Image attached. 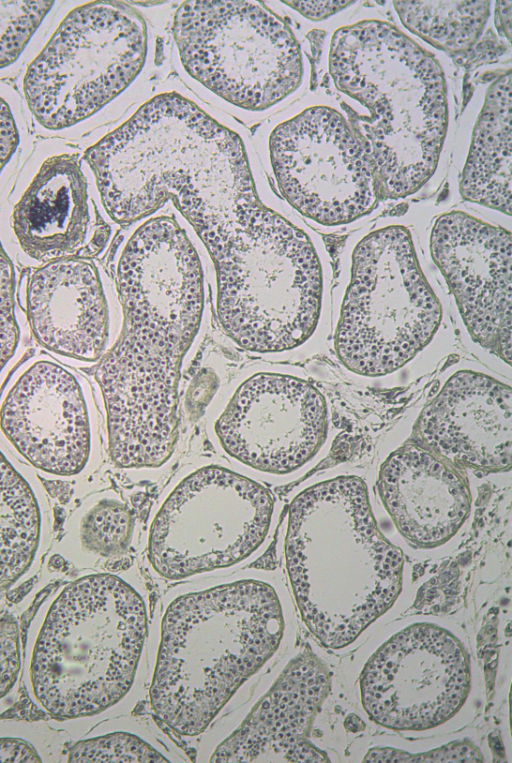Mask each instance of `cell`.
<instances>
[{
  "label": "cell",
  "mask_w": 512,
  "mask_h": 763,
  "mask_svg": "<svg viewBox=\"0 0 512 763\" xmlns=\"http://www.w3.org/2000/svg\"><path fill=\"white\" fill-rule=\"evenodd\" d=\"M365 762H480V750L468 742H456L424 753L411 754L393 748H374L364 757Z\"/></svg>",
  "instance_id": "4316f807"
},
{
  "label": "cell",
  "mask_w": 512,
  "mask_h": 763,
  "mask_svg": "<svg viewBox=\"0 0 512 763\" xmlns=\"http://www.w3.org/2000/svg\"><path fill=\"white\" fill-rule=\"evenodd\" d=\"M328 407L308 381L260 372L235 391L215 423L225 452L240 463L269 474L291 473L323 446Z\"/></svg>",
  "instance_id": "4fadbf2b"
},
{
  "label": "cell",
  "mask_w": 512,
  "mask_h": 763,
  "mask_svg": "<svg viewBox=\"0 0 512 763\" xmlns=\"http://www.w3.org/2000/svg\"><path fill=\"white\" fill-rule=\"evenodd\" d=\"M143 220L116 266L122 329L94 375L113 418L152 430L178 418L181 366L201 326L205 292L200 256L182 225L170 215Z\"/></svg>",
  "instance_id": "6da1fadb"
},
{
  "label": "cell",
  "mask_w": 512,
  "mask_h": 763,
  "mask_svg": "<svg viewBox=\"0 0 512 763\" xmlns=\"http://www.w3.org/2000/svg\"><path fill=\"white\" fill-rule=\"evenodd\" d=\"M24 306L35 340L55 356L90 363L108 350V298L89 258L39 265L27 280Z\"/></svg>",
  "instance_id": "e0dca14e"
},
{
  "label": "cell",
  "mask_w": 512,
  "mask_h": 763,
  "mask_svg": "<svg viewBox=\"0 0 512 763\" xmlns=\"http://www.w3.org/2000/svg\"><path fill=\"white\" fill-rule=\"evenodd\" d=\"M495 24L498 31L501 32L509 41L511 38V1H499L496 3Z\"/></svg>",
  "instance_id": "f546056e"
},
{
  "label": "cell",
  "mask_w": 512,
  "mask_h": 763,
  "mask_svg": "<svg viewBox=\"0 0 512 763\" xmlns=\"http://www.w3.org/2000/svg\"><path fill=\"white\" fill-rule=\"evenodd\" d=\"M80 526L83 544L94 553L111 557L121 555L128 549L134 519L125 503L103 499L86 512Z\"/></svg>",
  "instance_id": "603a6c76"
},
{
  "label": "cell",
  "mask_w": 512,
  "mask_h": 763,
  "mask_svg": "<svg viewBox=\"0 0 512 763\" xmlns=\"http://www.w3.org/2000/svg\"><path fill=\"white\" fill-rule=\"evenodd\" d=\"M11 230L20 252L39 265L102 251L109 229L94 217L76 155H54L41 164L13 206Z\"/></svg>",
  "instance_id": "2e32d148"
},
{
  "label": "cell",
  "mask_w": 512,
  "mask_h": 763,
  "mask_svg": "<svg viewBox=\"0 0 512 763\" xmlns=\"http://www.w3.org/2000/svg\"><path fill=\"white\" fill-rule=\"evenodd\" d=\"M2 441L31 469L72 479L89 465L93 422L79 375L52 359L23 365L0 400Z\"/></svg>",
  "instance_id": "7c38bea8"
},
{
  "label": "cell",
  "mask_w": 512,
  "mask_h": 763,
  "mask_svg": "<svg viewBox=\"0 0 512 763\" xmlns=\"http://www.w3.org/2000/svg\"><path fill=\"white\" fill-rule=\"evenodd\" d=\"M329 689L324 664L300 654L239 727L214 751V763L326 762L307 739L313 718Z\"/></svg>",
  "instance_id": "ac0fdd59"
},
{
  "label": "cell",
  "mask_w": 512,
  "mask_h": 763,
  "mask_svg": "<svg viewBox=\"0 0 512 763\" xmlns=\"http://www.w3.org/2000/svg\"><path fill=\"white\" fill-rule=\"evenodd\" d=\"M71 762H168L150 744L129 733H112L77 743Z\"/></svg>",
  "instance_id": "d4e9b609"
},
{
  "label": "cell",
  "mask_w": 512,
  "mask_h": 763,
  "mask_svg": "<svg viewBox=\"0 0 512 763\" xmlns=\"http://www.w3.org/2000/svg\"><path fill=\"white\" fill-rule=\"evenodd\" d=\"M329 73L340 92L368 111L344 107L381 198H405L421 189L437 168L448 128L438 60L396 26L366 19L334 32Z\"/></svg>",
  "instance_id": "7a4b0ae2"
},
{
  "label": "cell",
  "mask_w": 512,
  "mask_h": 763,
  "mask_svg": "<svg viewBox=\"0 0 512 763\" xmlns=\"http://www.w3.org/2000/svg\"><path fill=\"white\" fill-rule=\"evenodd\" d=\"M146 633L145 603L123 579L95 574L71 583L52 605L35 645L36 698L60 717L107 709L131 688Z\"/></svg>",
  "instance_id": "5b68a950"
},
{
  "label": "cell",
  "mask_w": 512,
  "mask_h": 763,
  "mask_svg": "<svg viewBox=\"0 0 512 763\" xmlns=\"http://www.w3.org/2000/svg\"><path fill=\"white\" fill-rule=\"evenodd\" d=\"M416 442L460 468L508 470L512 456V389L486 374H453L417 419Z\"/></svg>",
  "instance_id": "9a60e30c"
},
{
  "label": "cell",
  "mask_w": 512,
  "mask_h": 763,
  "mask_svg": "<svg viewBox=\"0 0 512 763\" xmlns=\"http://www.w3.org/2000/svg\"><path fill=\"white\" fill-rule=\"evenodd\" d=\"M49 518L35 472L0 440V583L13 582L29 569Z\"/></svg>",
  "instance_id": "44dd1931"
},
{
  "label": "cell",
  "mask_w": 512,
  "mask_h": 763,
  "mask_svg": "<svg viewBox=\"0 0 512 763\" xmlns=\"http://www.w3.org/2000/svg\"><path fill=\"white\" fill-rule=\"evenodd\" d=\"M405 28L433 47L459 53L480 38L489 16V1H394Z\"/></svg>",
  "instance_id": "7402d4cb"
},
{
  "label": "cell",
  "mask_w": 512,
  "mask_h": 763,
  "mask_svg": "<svg viewBox=\"0 0 512 763\" xmlns=\"http://www.w3.org/2000/svg\"><path fill=\"white\" fill-rule=\"evenodd\" d=\"M258 155L285 201L323 226L353 222L381 198L373 165L347 119L315 105L263 123Z\"/></svg>",
  "instance_id": "30bf717a"
},
{
  "label": "cell",
  "mask_w": 512,
  "mask_h": 763,
  "mask_svg": "<svg viewBox=\"0 0 512 763\" xmlns=\"http://www.w3.org/2000/svg\"><path fill=\"white\" fill-rule=\"evenodd\" d=\"M512 76L500 75L487 89L476 121L459 191L471 202L511 215Z\"/></svg>",
  "instance_id": "ffe728a7"
},
{
  "label": "cell",
  "mask_w": 512,
  "mask_h": 763,
  "mask_svg": "<svg viewBox=\"0 0 512 763\" xmlns=\"http://www.w3.org/2000/svg\"><path fill=\"white\" fill-rule=\"evenodd\" d=\"M430 252L472 339L510 365L511 232L463 211H450L433 224Z\"/></svg>",
  "instance_id": "5bb4252c"
},
{
  "label": "cell",
  "mask_w": 512,
  "mask_h": 763,
  "mask_svg": "<svg viewBox=\"0 0 512 763\" xmlns=\"http://www.w3.org/2000/svg\"><path fill=\"white\" fill-rule=\"evenodd\" d=\"M19 341L15 270L0 240V376L13 359Z\"/></svg>",
  "instance_id": "484cf974"
},
{
  "label": "cell",
  "mask_w": 512,
  "mask_h": 763,
  "mask_svg": "<svg viewBox=\"0 0 512 763\" xmlns=\"http://www.w3.org/2000/svg\"><path fill=\"white\" fill-rule=\"evenodd\" d=\"M153 47L146 18L127 2L77 6L27 68L23 91L30 112L52 131L91 118L139 84Z\"/></svg>",
  "instance_id": "ba28073f"
},
{
  "label": "cell",
  "mask_w": 512,
  "mask_h": 763,
  "mask_svg": "<svg viewBox=\"0 0 512 763\" xmlns=\"http://www.w3.org/2000/svg\"><path fill=\"white\" fill-rule=\"evenodd\" d=\"M53 1H0V69L15 62Z\"/></svg>",
  "instance_id": "cb8c5ba5"
},
{
  "label": "cell",
  "mask_w": 512,
  "mask_h": 763,
  "mask_svg": "<svg viewBox=\"0 0 512 763\" xmlns=\"http://www.w3.org/2000/svg\"><path fill=\"white\" fill-rule=\"evenodd\" d=\"M285 562L302 619L324 646L350 644L401 591V550L379 530L365 482L340 476L292 501Z\"/></svg>",
  "instance_id": "3957f363"
},
{
  "label": "cell",
  "mask_w": 512,
  "mask_h": 763,
  "mask_svg": "<svg viewBox=\"0 0 512 763\" xmlns=\"http://www.w3.org/2000/svg\"><path fill=\"white\" fill-rule=\"evenodd\" d=\"M283 633L279 597L263 581L239 580L177 597L161 622L153 712L175 733L199 735L274 655Z\"/></svg>",
  "instance_id": "277c9868"
},
{
  "label": "cell",
  "mask_w": 512,
  "mask_h": 763,
  "mask_svg": "<svg viewBox=\"0 0 512 763\" xmlns=\"http://www.w3.org/2000/svg\"><path fill=\"white\" fill-rule=\"evenodd\" d=\"M461 470L416 441L395 450L382 464L381 501L414 547L431 549L446 543L467 520L472 496Z\"/></svg>",
  "instance_id": "d6986e66"
},
{
  "label": "cell",
  "mask_w": 512,
  "mask_h": 763,
  "mask_svg": "<svg viewBox=\"0 0 512 763\" xmlns=\"http://www.w3.org/2000/svg\"><path fill=\"white\" fill-rule=\"evenodd\" d=\"M273 509L262 484L216 465L198 469L157 512L148 538L150 564L170 580L238 564L266 539Z\"/></svg>",
  "instance_id": "9c48e42d"
},
{
  "label": "cell",
  "mask_w": 512,
  "mask_h": 763,
  "mask_svg": "<svg viewBox=\"0 0 512 763\" xmlns=\"http://www.w3.org/2000/svg\"><path fill=\"white\" fill-rule=\"evenodd\" d=\"M463 644L430 623L406 627L370 658L360 678L363 707L377 724L420 731L450 719L470 689Z\"/></svg>",
  "instance_id": "8fae6325"
},
{
  "label": "cell",
  "mask_w": 512,
  "mask_h": 763,
  "mask_svg": "<svg viewBox=\"0 0 512 763\" xmlns=\"http://www.w3.org/2000/svg\"><path fill=\"white\" fill-rule=\"evenodd\" d=\"M442 305L420 266L405 226L366 234L351 255L350 279L334 335L338 359L351 372L380 377L397 371L432 340Z\"/></svg>",
  "instance_id": "52a82bcc"
},
{
  "label": "cell",
  "mask_w": 512,
  "mask_h": 763,
  "mask_svg": "<svg viewBox=\"0 0 512 763\" xmlns=\"http://www.w3.org/2000/svg\"><path fill=\"white\" fill-rule=\"evenodd\" d=\"M354 3L355 1H283V4L312 21L324 20Z\"/></svg>",
  "instance_id": "83f0119b"
},
{
  "label": "cell",
  "mask_w": 512,
  "mask_h": 763,
  "mask_svg": "<svg viewBox=\"0 0 512 763\" xmlns=\"http://www.w3.org/2000/svg\"><path fill=\"white\" fill-rule=\"evenodd\" d=\"M0 762H39V758L28 744L4 739L0 740Z\"/></svg>",
  "instance_id": "f1b7e54d"
},
{
  "label": "cell",
  "mask_w": 512,
  "mask_h": 763,
  "mask_svg": "<svg viewBox=\"0 0 512 763\" xmlns=\"http://www.w3.org/2000/svg\"><path fill=\"white\" fill-rule=\"evenodd\" d=\"M175 64L188 89L240 120L270 115L301 86L300 44L259 1H184L171 25Z\"/></svg>",
  "instance_id": "8992f818"
}]
</instances>
